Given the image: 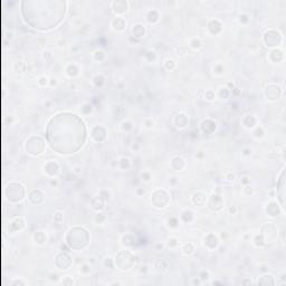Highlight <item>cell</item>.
Wrapping results in <instances>:
<instances>
[{
  "instance_id": "14",
  "label": "cell",
  "mask_w": 286,
  "mask_h": 286,
  "mask_svg": "<svg viewBox=\"0 0 286 286\" xmlns=\"http://www.w3.org/2000/svg\"><path fill=\"white\" fill-rule=\"evenodd\" d=\"M38 197H44V193H43L41 190H39V189H34V190L29 193L28 199H29V201L31 202V203H34V205H39V201L37 200Z\"/></svg>"
},
{
  "instance_id": "44",
  "label": "cell",
  "mask_w": 286,
  "mask_h": 286,
  "mask_svg": "<svg viewBox=\"0 0 286 286\" xmlns=\"http://www.w3.org/2000/svg\"><path fill=\"white\" fill-rule=\"evenodd\" d=\"M104 265H105L106 267H109V268H112V267H113V261L111 259L110 257H109V258H105V261H104Z\"/></svg>"
},
{
  "instance_id": "30",
  "label": "cell",
  "mask_w": 286,
  "mask_h": 286,
  "mask_svg": "<svg viewBox=\"0 0 286 286\" xmlns=\"http://www.w3.org/2000/svg\"><path fill=\"white\" fill-rule=\"evenodd\" d=\"M37 83L41 87H45V86L49 85V78L47 76H40L39 78H38V80H37Z\"/></svg>"
},
{
  "instance_id": "2",
  "label": "cell",
  "mask_w": 286,
  "mask_h": 286,
  "mask_svg": "<svg viewBox=\"0 0 286 286\" xmlns=\"http://www.w3.org/2000/svg\"><path fill=\"white\" fill-rule=\"evenodd\" d=\"M126 26H127L126 20L122 16H115L111 20V27L116 33H123L126 29Z\"/></svg>"
},
{
  "instance_id": "13",
  "label": "cell",
  "mask_w": 286,
  "mask_h": 286,
  "mask_svg": "<svg viewBox=\"0 0 286 286\" xmlns=\"http://www.w3.org/2000/svg\"><path fill=\"white\" fill-rule=\"evenodd\" d=\"M104 201H105V200H104L102 197L98 196V197H95V198H93V199H92V201H91V205H92V207H93V209L100 211V210H102V209L104 208Z\"/></svg>"
},
{
  "instance_id": "34",
  "label": "cell",
  "mask_w": 286,
  "mask_h": 286,
  "mask_svg": "<svg viewBox=\"0 0 286 286\" xmlns=\"http://www.w3.org/2000/svg\"><path fill=\"white\" fill-rule=\"evenodd\" d=\"M94 220H95L96 224H103L104 221L106 220V217L105 215H103V214H101V212H97L95 215V217H94Z\"/></svg>"
},
{
  "instance_id": "28",
  "label": "cell",
  "mask_w": 286,
  "mask_h": 286,
  "mask_svg": "<svg viewBox=\"0 0 286 286\" xmlns=\"http://www.w3.org/2000/svg\"><path fill=\"white\" fill-rule=\"evenodd\" d=\"M121 127H122V130L125 131V132H131V131L133 130V123L131 121H124L122 123Z\"/></svg>"
},
{
  "instance_id": "15",
  "label": "cell",
  "mask_w": 286,
  "mask_h": 286,
  "mask_svg": "<svg viewBox=\"0 0 286 286\" xmlns=\"http://www.w3.org/2000/svg\"><path fill=\"white\" fill-rule=\"evenodd\" d=\"M174 123H176V125L178 126V127H180V129H183V127H186L187 124H188V117H187L185 114H178V115L176 116V119H174Z\"/></svg>"
},
{
  "instance_id": "51",
  "label": "cell",
  "mask_w": 286,
  "mask_h": 286,
  "mask_svg": "<svg viewBox=\"0 0 286 286\" xmlns=\"http://www.w3.org/2000/svg\"><path fill=\"white\" fill-rule=\"evenodd\" d=\"M144 193H146V190H144L143 188L136 189V195H138V196H142V195H144Z\"/></svg>"
},
{
  "instance_id": "49",
  "label": "cell",
  "mask_w": 286,
  "mask_h": 286,
  "mask_svg": "<svg viewBox=\"0 0 286 286\" xmlns=\"http://www.w3.org/2000/svg\"><path fill=\"white\" fill-rule=\"evenodd\" d=\"M240 182L243 183V185H245V186H246V185H248V183H249V179H248V177H243V178L240 179Z\"/></svg>"
},
{
  "instance_id": "32",
  "label": "cell",
  "mask_w": 286,
  "mask_h": 286,
  "mask_svg": "<svg viewBox=\"0 0 286 286\" xmlns=\"http://www.w3.org/2000/svg\"><path fill=\"white\" fill-rule=\"evenodd\" d=\"M140 178L141 180L144 181V182H150L151 179H152V176H151V173L149 171H143V172H141Z\"/></svg>"
},
{
  "instance_id": "35",
  "label": "cell",
  "mask_w": 286,
  "mask_h": 286,
  "mask_svg": "<svg viewBox=\"0 0 286 286\" xmlns=\"http://www.w3.org/2000/svg\"><path fill=\"white\" fill-rule=\"evenodd\" d=\"M167 245H168V247H170V248H176V247L179 245V240L177 239L176 237H172V238H170V239L168 240Z\"/></svg>"
},
{
  "instance_id": "20",
  "label": "cell",
  "mask_w": 286,
  "mask_h": 286,
  "mask_svg": "<svg viewBox=\"0 0 286 286\" xmlns=\"http://www.w3.org/2000/svg\"><path fill=\"white\" fill-rule=\"evenodd\" d=\"M181 251H182L183 254H186V255H190V254H192L195 251V245L192 243H190V241L189 243H186V244L182 245Z\"/></svg>"
},
{
  "instance_id": "4",
  "label": "cell",
  "mask_w": 286,
  "mask_h": 286,
  "mask_svg": "<svg viewBox=\"0 0 286 286\" xmlns=\"http://www.w3.org/2000/svg\"><path fill=\"white\" fill-rule=\"evenodd\" d=\"M203 245L206 248H208L209 251H214L216 249L218 245H219V239L216 235L214 234H208L205 238H203Z\"/></svg>"
},
{
  "instance_id": "22",
  "label": "cell",
  "mask_w": 286,
  "mask_h": 286,
  "mask_svg": "<svg viewBox=\"0 0 286 286\" xmlns=\"http://www.w3.org/2000/svg\"><path fill=\"white\" fill-rule=\"evenodd\" d=\"M181 219L185 221V222H190L193 219V212L189 209H186L181 212Z\"/></svg>"
},
{
  "instance_id": "23",
  "label": "cell",
  "mask_w": 286,
  "mask_h": 286,
  "mask_svg": "<svg viewBox=\"0 0 286 286\" xmlns=\"http://www.w3.org/2000/svg\"><path fill=\"white\" fill-rule=\"evenodd\" d=\"M93 58H94L95 62H103L105 59V53L102 49H96L93 53Z\"/></svg>"
},
{
  "instance_id": "17",
  "label": "cell",
  "mask_w": 286,
  "mask_h": 286,
  "mask_svg": "<svg viewBox=\"0 0 286 286\" xmlns=\"http://www.w3.org/2000/svg\"><path fill=\"white\" fill-rule=\"evenodd\" d=\"M244 119H245V120H248V122H243V124H244L245 127H247V129H254V127H255L257 121H256V119L254 117V115L247 114V115H245Z\"/></svg>"
},
{
  "instance_id": "33",
  "label": "cell",
  "mask_w": 286,
  "mask_h": 286,
  "mask_svg": "<svg viewBox=\"0 0 286 286\" xmlns=\"http://www.w3.org/2000/svg\"><path fill=\"white\" fill-rule=\"evenodd\" d=\"M228 96H229V90L227 87H221L219 90V97L221 100H226Z\"/></svg>"
},
{
  "instance_id": "50",
  "label": "cell",
  "mask_w": 286,
  "mask_h": 286,
  "mask_svg": "<svg viewBox=\"0 0 286 286\" xmlns=\"http://www.w3.org/2000/svg\"><path fill=\"white\" fill-rule=\"evenodd\" d=\"M243 154H244V156H251V150L249 149V148H245V149L243 150Z\"/></svg>"
},
{
  "instance_id": "10",
  "label": "cell",
  "mask_w": 286,
  "mask_h": 286,
  "mask_svg": "<svg viewBox=\"0 0 286 286\" xmlns=\"http://www.w3.org/2000/svg\"><path fill=\"white\" fill-rule=\"evenodd\" d=\"M146 26L142 25V24H135L132 28V36L136 38V39H141L146 36Z\"/></svg>"
},
{
  "instance_id": "3",
  "label": "cell",
  "mask_w": 286,
  "mask_h": 286,
  "mask_svg": "<svg viewBox=\"0 0 286 286\" xmlns=\"http://www.w3.org/2000/svg\"><path fill=\"white\" fill-rule=\"evenodd\" d=\"M208 206H209V208L212 211H219L224 207V201H222V199H221V197L219 195L214 193V195H211L210 199H209Z\"/></svg>"
},
{
  "instance_id": "9",
  "label": "cell",
  "mask_w": 286,
  "mask_h": 286,
  "mask_svg": "<svg viewBox=\"0 0 286 286\" xmlns=\"http://www.w3.org/2000/svg\"><path fill=\"white\" fill-rule=\"evenodd\" d=\"M192 202L197 206H206L207 202V195L202 191H197L192 196Z\"/></svg>"
},
{
  "instance_id": "6",
  "label": "cell",
  "mask_w": 286,
  "mask_h": 286,
  "mask_svg": "<svg viewBox=\"0 0 286 286\" xmlns=\"http://www.w3.org/2000/svg\"><path fill=\"white\" fill-rule=\"evenodd\" d=\"M222 27V22L219 19H211L207 25V29L211 35H218L221 33Z\"/></svg>"
},
{
  "instance_id": "56",
  "label": "cell",
  "mask_w": 286,
  "mask_h": 286,
  "mask_svg": "<svg viewBox=\"0 0 286 286\" xmlns=\"http://www.w3.org/2000/svg\"><path fill=\"white\" fill-rule=\"evenodd\" d=\"M50 185H51V186H57V181H56L55 179H54V180L51 179V180H50Z\"/></svg>"
},
{
  "instance_id": "48",
  "label": "cell",
  "mask_w": 286,
  "mask_h": 286,
  "mask_svg": "<svg viewBox=\"0 0 286 286\" xmlns=\"http://www.w3.org/2000/svg\"><path fill=\"white\" fill-rule=\"evenodd\" d=\"M228 212L230 214V215H236L237 212V207L236 206H230L229 208H228Z\"/></svg>"
},
{
  "instance_id": "7",
  "label": "cell",
  "mask_w": 286,
  "mask_h": 286,
  "mask_svg": "<svg viewBox=\"0 0 286 286\" xmlns=\"http://www.w3.org/2000/svg\"><path fill=\"white\" fill-rule=\"evenodd\" d=\"M44 170H45L47 176L54 177L58 173L59 164L57 162H55V161H48V162H46L45 166H44Z\"/></svg>"
},
{
  "instance_id": "45",
  "label": "cell",
  "mask_w": 286,
  "mask_h": 286,
  "mask_svg": "<svg viewBox=\"0 0 286 286\" xmlns=\"http://www.w3.org/2000/svg\"><path fill=\"white\" fill-rule=\"evenodd\" d=\"M91 271V266L90 265H87V264H84L83 266H82V268H80V272L82 273H90Z\"/></svg>"
},
{
  "instance_id": "24",
  "label": "cell",
  "mask_w": 286,
  "mask_h": 286,
  "mask_svg": "<svg viewBox=\"0 0 286 286\" xmlns=\"http://www.w3.org/2000/svg\"><path fill=\"white\" fill-rule=\"evenodd\" d=\"M14 70L18 74H21L26 70V64L24 62H16L14 64Z\"/></svg>"
},
{
  "instance_id": "46",
  "label": "cell",
  "mask_w": 286,
  "mask_h": 286,
  "mask_svg": "<svg viewBox=\"0 0 286 286\" xmlns=\"http://www.w3.org/2000/svg\"><path fill=\"white\" fill-rule=\"evenodd\" d=\"M226 179L228 181H234L235 180V174L232 172H227L226 173Z\"/></svg>"
},
{
  "instance_id": "8",
  "label": "cell",
  "mask_w": 286,
  "mask_h": 286,
  "mask_svg": "<svg viewBox=\"0 0 286 286\" xmlns=\"http://www.w3.org/2000/svg\"><path fill=\"white\" fill-rule=\"evenodd\" d=\"M106 136V131L102 125L94 126L92 129V138L96 141V142H102L105 139Z\"/></svg>"
},
{
  "instance_id": "55",
  "label": "cell",
  "mask_w": 286,
  "mask_h": 286,
  "mask_svg": "<svg viewBox=\"0 0 286 286\" xmlns=\"http://www.w3.org/2000/svg\"><path fill=\"white\" fill-rule=\"evenodd\" d=\"M131 148H132V150H138V148H139V146H138V143H133Z\"/></svg>"
},
{
  "instance_id": "18",
  "label": "cell",
  "mask_w": 286,
  "mask_h": 286,
  "mask_svg": "<svg viewBox=\"0 0 286 286\" xmlns=\"http://www.w3.org/2000/svg\"><path fill=\"white\" fill-rule=\"evenodd\" d=\"M46 239H47V237H46L45 232H43V231H37L34 234V240L38 245H44L46 243Z\"/></svg>"
},
{
  "instance_id": "21",
  "label": "cell",
  "mask_w": 286,
  "mask_h": 286,
  "mask_svg": "<svg viewBox=\"0 0 286 286\" xmlns=\"http://www.w3.org/2000/svg\"><path fill=\"white\" fill-rule=\"evenodd\" d=\"M119 166L122 170H126L131 167V160L127 156H122L120 160H119Z\"/></svg>"
},
{
  "instance_id": "52",
  "label": "cell",
  "mask_w": 286,
  "mask_h": 286,
  "mask_svg": "<svg viewBox=\"0 0 286 286\" xmlns=\"http://www.w3.org/2000/svg\"><path fill=\"white\" fill-rule=\"evenodd\" d=\"M163 248H164V245H163V244H161V243H158V244L156 245V251H162Z\"/></svg>"
},
{
  "instance_id": "5",
  "label": "cell",
  "mask_w": 286,
  "mask_h": 286,
  "mask_svg": "<svg viewBox=\"0 0 286 286\" xmlns=\"http://www.w3.org/2000/svg\"><path fill=\"white\" fill-rule=\"evenodd\" d=\"M10 231L11 232H17V231H21L22 229H25L26 222L25 219L22 217H15L11 222H10Z\"/></svg>"
},
{
  "instance_id": "31",
  "label": "cell",
  "mask_w": 286,
  "mask_h": 286,
  "mask_svg": "<svg viewBox=\"0 0 286 286\" xmlns=\"http://www.w3.org/2000/svg\"><path fill=\"white\" fill-rule=\"evenodd\" d=\"M168 226L170 228H177L179 226V219L176 218V217H171L168 219Z\"/></svg>"
},
{
  "instance_id": "12",
  "label": "cell",
  "mask_w": 286,
  "mask_h": 286,
  "mask_svg": "<svg viewBox=\"0 0 286 286\" xmlns=\"http://www.w3.org/2000/svg\"><path fill=\"white\" fill-rule=\"evenodd\" d=\"M66 75L68 76V77H76V76L80 74V68H78V66L76 65L75 63H70V64H68V65L66 66Z\"/></svg>"
},
{
  "instance_id": "53",
  "label": "cell",
  "mask_w": 286,
  "mask_h": 286,
  "mask_svg": "<svg viewBox=\"0 0 286 286\" xmlns=\"http://www.w3.org/2000/svg\"><path fill=\"white\" fill-rule=\"evenodd\" d=\"M177 51H178V53L180 51V53H181L180 55H181V56H183V55H185V54H186V48H183V47H179V48L177 49Z\"/></svg>"
},
{
  "instance_id": "29",
  "label": "cell",
  "mask_w": 286,
  "mask_h": 286,
  "mask_svg": "<svg viewBox=\"0 0 286 286\" xmlns=\"http://www.w3.org/2000/svg\"><path fill=\"white\" fill-rule=\"evenodd\" d=\"M146 59H148V62H150V63H152V62H154V60L156 59V54L154 50H146Z\"/></svg>"
},
{
  "instance_id": "1",
  "label": "cell",
  "mask_w": 286,
  "mask_h": 286,
  "mask_svg": "<svg viewBox=\"0 0 286 286\" xmlns=\"http://www.w3.org/2000/svg\"><path fill=\"white\" fill-rule=\"evenodd\" d=\"M111 7L116 16H121L126 14L130 9V2L126 0H115L111 2Z\"/></svg>"
},
{
  "instance_id": "19",
  "label": "cell",
  "mask_w": 286,
  "mask_h": 286,
  "mask_svg": "<svg viewBox=\"0 0 286 286\" xmlns=\"http://www.w3.org/2000/svg\"><path fill=\"white\" fill-rule=\"evenodd\" d=\"M189 46H190L192 49L198 50V49H200L201 47H202V41H201L200 38H198V37H193V38H191V39L189 40Z\"/></svg>"
},
{
  "instance_id": "26",
  "label": "cell",
  "mask_w": 286,
  "mask_h": 286,
  "mask_svg": "<svg viewBox=\"0 0 286 286\" xmlns=\"http://www.w3.org/2000/svg\"><path fill=\"white\" fill-rule=\"evenodd\" d=\"M93 83H94V85L96 87H101V86L105 83V80H104V77L102 75H96L93 77Z\"/></svg>"
},
{
  "instance_id": "11",
  "label": "cell",
  "mask_w": 286,
  "mask_h": 286,
  "mask_svg": "<svg viewBox=\"0 0 286 286\" xmlns=\"http://www.w3.org/2000/svg\"><path fill=\"white\" fill-rule=\"evenodd\" d=\"M146 21L150 22V24H156L159 20H160V12L159 10H156V8L153 9H150L148 12H146Z\"/></svg>"
},
{
  "instance_id": "36",
  "label": "cell",
  "mask_w": 286,
  "mask_h": 286,
  "mask_svg": "<svg viewBox=\"0 0 286 286\" xmlns=\"http://www.w3.org/2000/svg\"><path fill=\"white\" fill-rule=\"evenodd\" d=\"M253 135L255 136V138H263V135H264L263 127L261 126H257L256 129L254 130V132H253Z\"/></svg>"
},
{
  "instance_id": "27",
  "label": "cell",
  "mask_w": 286,
  "mask_h": 286,
  "mask_svg": "<svg viewBox=\"0 0 286 286\" xmlns=\"http://www.w3.org/2000/svg\"><path fill=\"white\" fill-rule=\"evenodd\" d=\"M249 20H251L249 15H248V14H245V12H244V14H240L239 17H238V22L241 24V25H246V24H248Z\"/></svg>"
},
{
  "instance_id": "57",
  "label": "cell",
  "mask_w": 286,
  "mask_h": 286,
  "mask_svg": "<svg viewBox=\"0 0 286 286\" xmlns=\"http://www.w3.org/2000/svg\"><path fill=\"white\" fill-rule=\"evenodd\" d=\"M80 167H75V168H74V172H75V173H80Z\"/></svg>"
},
{
  "instance_id": "47",
  "label": "cell",
  "mask_w": 286,
  "mask_h": 286,
  "mask_svg": "<svg viewBox=\"0 0 286 286\" xmlns=\"http://www.w3.org/2000/svg\"><path fill=\"white\" fill-rule=\"evenodd\" d=\"M58 84V80H57V78L56 77H50L49 78V85L50 86H56Z\"/></svg>"
},
{
  "instance_id": "38",
  "label": "cell",
  "mask_w": 286,
  "mask_h": 286,
  "mask_svg": "<svg viewBox=\"0 0 286 286\" xmlns=\"http://www.w3.org/2000/svg\"><path fill=\"white\" fill-rule=\"evenodd\" d=\"M215 92L211 90H208L206 91V93H205V98H206L207 101H212L214 98H215Z\"/></svg>"
},
{
  "instance_id": "37",
  "label": "cell",
  "mask_w": 286,
  "mask_h": 286,
  "mask_svg": "<svg viewBox=\"0 0 286 286\" xmlns=\"http://www.w3.org/2000/svg\"><path fill=\"white\" fill-rule=\"evenodd\" d=\"M92 111H93V107H92V105H90L88 103H86V104H84L83 105V107H82V112H83V114H90V113H92Z\"/></svg>"
},
{
  "instance_id": "39",
  "label": "cell",
  "mask_w": 286,
  "mask_h": 286,
  "mask_svg": "<svg viewBox=\"0 0 286 286\" xmlns=\"http://www.w3.org/2000/svg\"><path fill=\"white\" fill-rule=\"evenodd\" d=\"M143 125H144V127H146V129H152L153 125H154V122H153L152 119H146L144 122H143Z\"/></svg>"
},
{
  "instance_id": "25",
  "label": "cell",
  "mask_w": 286,
  "mask_h": 286,
  "mask_svg": "<svg viewBox=\"0 0 286 286\" xmlns=\"http://www.w3.org/2000/svg\"><path fill=\"white\" fill-rule=\"evenodd\" d=\"M164 68H166L167 70H173L174 68H176V66H177V64H176V62L174 60L172 59V58H168V59H166V62H164Z\"/></svg>"
},
{
  "instance_id": "54",
  "label": "cell",
  "mask_w": 286,
  "mask_h": 286,
  "mask_svg": "<svg viewBox=\"0 0 286 286\" xmlns=\"http://www.w3.org/2000/svg\"><path fill=\"white\" fill-rule=\"evenodd\" d=\"M199 277H200L201 279H205V278H207V277H208V272H202L200 275H199Z\"/></svg>"
},
{
  "instance_id": "16",
  "label": "cell",
  "mask_w": 286,
  "mask_h": 286,
  "mask_svg": "<svg viewBox=\"0 0 286 286\" xmlns=\"http://www.w3.org/2000/svg\"><path fill=\"white\" fill-rule=\"evenodd\" d=\"M201 124H203V125H207V127H201V130L203 131L205 133H207L208 134V129H210V133H214L215 131H216L217 129V124L216 122H214L212 120H205Z\"/></svg>"
},
{
  "instance_id": "43",
  "label": "cell",
  "mask_w": 286,
  "mask_h": 286,
  "mask_svg": "<svg viewBox=\"0 0 286 286\" xmlns=\"http://www.w3.org/2000/svg\"><path fill=\"white\" fill-rule=\"evenodd\" d=\"M10 285L16 286V285H26V283L21 279H14V281L10 283Z\"/></svg>"
},
{
  "instance_id": "42",
  "label": "cell",
  "mask_w": 286,
  "mask_h": 286,
  "mask_svg": "<svg viewBox=\"0 0 286 286\" xmlns=\"http://www.w3.org/2000/svg\"><path fill=\"white\" fill-rule=\"evenodd\" d=\"M254 243L256 246H263L264 245V239H263V236H256L255 239H254Z\"/></svg>"
},
{
  "instance_id": "41",
  "label": "cell",
  "mask_w": 286,
  "mask_h": 286,
  "mask_svg": "<svg viewBox=\"0 0 286 286\" xmlns=\"http://www.w3.org/2000/svg\"><path fill=\"white\" fill-rule=\"evenodd\" d=\"M63 218H64L63 212H60V211L55 212V215H54V221H56V222H60V221L63 220Z\"/></svg>"
},
{
  "instance_id": "40",
  "label": "cell",
  "mask_w": 286,
  "mask_h": 286,
  "mask_svg": "<svg viewBox=\"0 0 286 286\" xmlns=\"http://www.w3.org/2000/svg\"><path fill=\"white\" fill-rule=\"evenodd\" d=\"M222 72H224V67H222L220 64H218V65H216L215 67H214V73H215L216 75H221Z\"/></svg>"
}]
</instances>
